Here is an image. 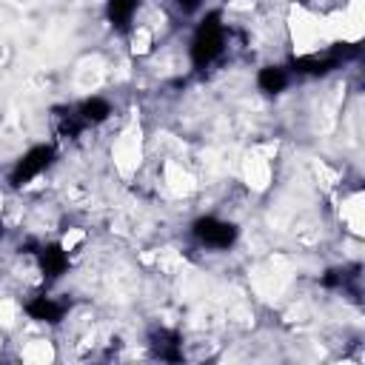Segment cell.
I'll return each instance as SVG.
<instances>
[{"label":"cell","mask_w":365,"mask_h":365,"mask_svg":"<svg viewBox=\"0 0 365 365\" xmlns=\"http://www.w3.org/2000/svg\"><path fill=\"white\" fill-rule=\"evenodd\" d=\"M225 48V29L220 23V11H211L194 31V40H191V63L197 68H205L211 66Z\"/></svg>","instance_id":"cell-1"},{"label":"cell","mask_w":365,"mask_h":365,"mask_svg":"<svg viewBox=\"0 0 365 365\" xmlns=\"http://www.w3.org/2000/svg\"><path fill=\"white\" fill-rule=\"evenodd\" d=\"M191 234L200 245L205 248H231L237 242V225L234 222H225V220H217V217H200L194 220L191 225Z\"/></svg>","instance_id":"cell-2"},{"label":"cell","mask_w":365,"mask_h":365,"mask_svg":"<svg viewBox=\"0 0 365 365\" xmlns=\"http://www.w3.org/2000/svg\"><path fill=\"white\" fill-rule=\"evenodd\" d=\"M51 160H54V148H51V145H34V148H29V151L17 160V165L11 168L9 182H11L14 188L29 185L40 171H46V168L51 165Z\"/></svg>","instance_id":"cell-3"},{"label":"cell","mask_w":365,"mask_h":365,"mask_svg":"<svg viewBox=\"0 0 365 365\" xmlns=\"http://www.w3.org/2000/svg\"><path fill=\"white\" fill-rule=\"evenodd\" d=\"M37 262H40V271L48 279H57V277H63L68 271V254L63 251V245H46V248H40Z\"/></svg>","instance_id":"cell-4"},{"label":"cell","mask_w":365,"mask_h":365,"mask_svg":"<svg viewBox=\"0 0 365 365\" xmlns=\"http://www.w3.org/2000/svg\"><path fill=\"white\" fill-rule=\"evenodd\" d=\"M26 314L31 317V319H37V322H60L63 319V314H66V305H60V302H54L51 297H34V299H29L26 302Z\"/></svg>","instance_id":"cell-5"},{"label":"cell","mask_w":365,"mask_h":365,"mask_svg":"<svg viewBox=\"0 0 365 365\" xmlns=\"http://www.w3.org/2000/svg\"><path fill=\"white\" fill-rule=\"evenodd\" d=\"M339 48L336 51H331V54H325V57H319V54H311V57H297L294 63H291V68L294 71H299V74H328V71H334L336 66H339Z\"/></svg>","instance_id":"cell-6"},{"label":"cell","mask_w":365,"mask_h":365,"mask_svg":"<svg viewBox=\"0 0 365 365\" xmlns=\"http://www.w3.org/2000/svg\"><path fill=\"white\" fill-rule=\"evenodd\" d=\"M108 114H111V106H108V100H103V97H88V100H83L80 106H77V117H80V123L83 125H94V123H103V120H108Z\"/></svg>","instance_id":"cell-7"},{"label":"cell","mask_w":365,"mask_h":365,"mask_svg":"<svg viewBox=\"0 0 365 365\" xmlns=\"http://www.w3.org/2000/svg\"><path fill=\"white\" fill-rule=\"evenodd\" d=\"M257 86L262 91H268V94H279L288 86V68H282V66H265V68H259Z\"/></svg>","instance_id":"cell-8"},{"label":"cell","mask_w":365,"mask_h":365,"mask_svg":"<svg viewBox=\"0 0 365 365\" xmlns=\"http://www.w3.org/2000/svg\"><path fill=\"white\" fill-rule=\"evenodd\" d=\"M134 11H137V0H108V3H106V14H108L111 26L120 29V31L128 29Z\"/></svg>","instance_id":"cell-9"},{"label":"cell","mask_w":365,"mask_h":365,"mask_svg":"<svg viewBox=\"0 0 365 365\" xmlns=\"http://www.w3.org/2000/svg\"><path fill=\"white\" fill-rule=\"evenodd\" d=\"M177 6H180L182 11H188V14H191V11H197V9L202 6V0H177Z\"/></svg>","instance_id":"cell-10"},{"label":"cell","mask_w":365,"mask_h":365,"mask_svg":"<svg viewBox=\"0 0 365 365\" xmlns=\"http://www.w3.org/2000/svg\"><path fill=\"white\" fill-rule=\"evenodd\" d=\"M0 234H3V228H0Z\"/></svg>","instance_id":"cell-11"}]
</instances>
